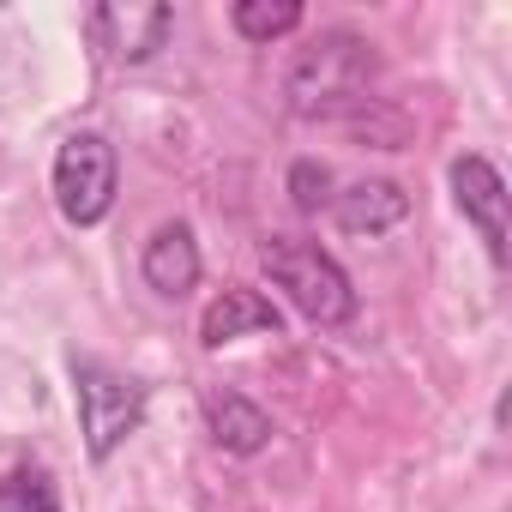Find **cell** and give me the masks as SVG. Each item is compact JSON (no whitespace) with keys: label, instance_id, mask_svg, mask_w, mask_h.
I'll return each mask as SVG.
<instances>
[{"label":"cell","instance_id":"obj_7","mask_svg":"<svg viewBox=\"0 0 512 512\" xmlns=\"http://www.w3.org/2000/svg\"><path fill=\"white\" fill-rule=\"evenodd\" d=\"M199 241H193V229L187 223H163L151 241H145V260H139V272H145V284L157 290V296H169V302H181L193 284H199Z\"/></svg>","mask_w":512,"mask_h":512},{"label":"cell","instance_id":"obj_5","mask_svg":"<svg viewBox=\"0 0 512 512\" xmlns=\"http://www.w3.org/2000/svg\"><path fill=\"white\" fill-rule=\"evenodd\" d=\"M169 37H175V7H163V0H109L91 13V43L121 67L151 61Z\"/></svg>","mask_w":512,"mask_h":512},{"label":"cell","instance_id":"obj_1","mask_svg":"<svg viewBox=\"0 0 512 512\" xmlns=\"http://www.w3.org/2000/svg\"><path fill=\"white\" fill-rule=\"evenodd\" d=\"M374 49L356 37V31H326L314 37L308 49H296L290 73H284V97L296 115H326V109H344L368 91L374 79Z\"/></svg>","mask_w":512,"mask_h":512},{"label":"cell","instance_id":"obj_9","mask_svg":"<svg viewBox=\"0 0 512 512\" xmlns=\"http://www.w3.org/2000/svg\"><path fill=\"white\" fill-rule=\"evenodd\" d=\"M284 320H278V308L260 296V290H223L211 308H205V320H199V344L205 350H223V344H235V338H247V332H278Z\"/></svg>","mask_w":512,"mask_h":512},{"label":"cell","instance_id":"obj_2","mask_svg":"<svg viewBox=\"0 0 512 512\" xmlns=\"http://www.w3.org/2000/svg\"><path fill=\"white\" fill-rule=\"evenodd\" d=\"M73 398H79V428H85V452L103 464L139 422H145V380L97 362V356H73Z\"/></svg>","mask_w":512,"mask_h":512},{"label":"cell","instance_id":"obj_3","mask_svg":"<svg viewBox=\"0 0 512 512\" xmlns=\"http://www.w3.org/2000/svg\"><path fill=\"white\" fill-rule=\"evenodd\" d=\"M266 272H272V284L296 302V314H308L314 326H344V320H356L350 272L332 260L326 247H314V241H272V247H266Z\"/></svg>","mask_w":512,"mask_h":512},{"label":"cell","instance_id":"obj_13","mask_svg":"<svg viewBox=\"0 0 512 512\" xmlns=\"http://www.w3.org/2000/svg\"><path fill=\"white\" fill-rule=\"evenodd\" d=\"M290 199H296V211H320V205H332V169L314 163V157H302V163L290 169Z\"/></svg>","mask_w":512,"mask_h":512},{"label":"cell","instance_id":"obj_4","mask_svg":"<svg viewBox=\"0 0 512 512\" xmlns=\"http://www.w3.org/2000/svg\"><path fill=\"white\" fill-rule=\"evenodd\" d=\"M115 181H121V163L103 133H73L55 151V205L67 223H103L115 205Z\"/></svg>","mask_w":512,"mask_h":512},{"label":"cell","instance_id":"obj_6","mask_svg":"<svg viewBox=\"0 0 512 512\" xmlns=\"http://www.w3.org/2000/svg\"><path fill=\"white\" fill-rule=\"evenodd\" d=\"M452 199L458 211L476 223L482 247H488V260L506 266V181L488 157H458L452 163Z\"/></svg>","mask_w":512,"mask_h":512},{"label":"cell","instance_id":"obj_8","mask_svg":"<svg viewBox=\"0 0 512 512\" xmlns=\"http://www.w3.org/2000/svg\"><path fill=\"white\" fill-rule=\"evenodd\" d=\"M205 428H211V446H223L235 458H253V452L272 446V416L241 392H211L205 398Z\"/></svg>","mask_w":512,"mask_h":512},{"label":"cell","instance_id":"obj_10","mask_svg":"<svg viewBox=\"0 0 512 512\" xmlns=\"http://www.w3.org/2000/svg\"><path fill=\"white\" fill-rule=\"evenodd\" d=\"M332 211L350 235H380V229H398L410 217V193L398 181H356V187L332 193Z\"/></svg>","mask_w":512,"mask_h":512},{"label":"cell","instance_id":"obj_12","mask_svg":"<svg viewBox=\"0 0 512 512\" xmlns=\"http://www.w3.org/2000/svg\"><path fill=\"white\" fill-rule=\"evenodd\" d=\"M0 512H61V494L49 482V470L37 464H19L0 476Z\"/></svg>","mask_w":512,"mask_h":512},{"label":"cell","instance_id":"obj_11","mask_svg":"<svg viewBox=\"0 0 512 512\" xmlns=\"http://www.w3.org/2000/svg\"><path fill=\"white\" fill-rule=\"evenodd\" d=\"M229 19H235V31L247 43H272V37H290L302 25V7L296 0H241Z\"/></svg>","mask_w":512,"mask_h":512}]
</instances>
